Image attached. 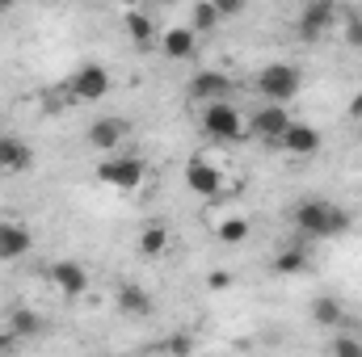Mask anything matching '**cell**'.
<instances>
[{
	"label": "cell",
	"instance_id": "1",
	"mask_svg": "<svg viewBox=\"0 0 362 357\" xmlns=\"http://www.w3.org/2000/svg\"><path fill=\"white\" fill-rule=\"evenodd\" d=\"M291 227L303 244L312 240H337L350 231V210H341L333 198H320V193H308L291 206Z\"/></svg>",
	"mask_w": 362,
	"mask_h": 357
},
{
	"label": "cell",
	"instance_id": "2",
	"mask_svg": "<svg viewBox=\"0 0 362 357\" xmlns=\"http://www.w3.org/2000/svg\"><path fill=\"white\" fill-rule=\"evenodd\" d=\"M198 126H202V135H206L215 147H232V143H245V139H249V114H245L236 101L202 105V109H198Z\"/></svg>",
	"mask_w": 362,
	"mask_h": 357
},
{
	"label": "cell",
	"instance_id": "3",
	"mask_svg": "<svg viewBox=\"0 0 362 357\" xmlns=\"http://www.w3.org/2000/svg\"><path fill=\"white\" fill-rule=\"evenodd\" d=\"M93 177L101 181L105 189H114V193H139L152 181V173H148V160H139L131 152H114V156H101L97 160Z\"/></svg>",
	"mask_w": 362,
	"mask_h": 357
},
{
	"label": "cell",
	"instance_id": "4",
	"mask_svg": "<svg viewBox=\"0 0 362 357\" xmlns=\"http://www.w3.org/2000/svg\"><path fill=\"white\" fill-rule=\"evenodd\" d=\"M253 89L266 105H291L299 89H303V72L286 59H274V63H262L257 76H253Z\"/></svg>",
	"mask_w": 362,
	"mask_h": 357
},
{
	"label": "cell",
	"instance_id": "5",
	"mask_svg": "<svg viewBox=\"0 0 362 357\" xmlns=\"http://www.w3.org/2000/svg\"><path fill=\"white\" fill-rule=\"evenodd\" d=\"M110 89H114V76H110L101 63H81V68L68 76L64 97H68L72 105H93V101H105Z\"/></svg>",
	"mask_w": 362,
	"mask_h": 357
},
{
	"label": "cell",
	"instance_id": "6",
	"mask_svg": "<svg viewBox=\"0 0 362 357\" xmlns=\"http://www.w3.org/2000/svg\"><path fill=\"white\" fill-rule=\"evenodd\" d=\"M291 122H295L291 105H266V101H262V105L249 109V139L278 147V139L291 131Z\"/></svg>",
	"mask_w": 362,
	"mask_h": 357
},
{
	"label": "cell",
	"instance_id": "7",
	"mask_svg": "<svg viewBox=\"0 0 362 357\" xmlns=\"http://www.w3.org/2000/svg\"><path fill=\"white\" fill-rule=\"evenodd\" d=\"M47 286L64 298V303H72V298H85L93 286V273L89 265H81V261H51L47 265Z\"/></svg>",
	"mask_w": 362,
	"mask_h": 357
},
{
	"label": "cell",
	"instance_id": "8",
	"mask_svg": "<svg viewBox=\"0 0 362 357\" xmlns=\"http://www.w3.org/2000/svg\"><path fill=\"white\" fill-rule=\"evenodd\" d=\"M185 92H189V101H198V105H215V101H232L236 85H232V76H228L223 68H198V72L189 76Z\"/></svg>",
	"mask_w": 362,
	"mask_h": 357
},
{
	"label": "cell",
	"instance_id": "9",
	"mask_svg": "<svg viewBox=\"0 0 362 357\" xmlns=\"http://www.w3.org/2000/svg\"><path fill=\"white\" fill-rule=\"evenodd\" d=\"M114 311L127 320H148V315H156V294L139 282H122L114 290Z\"/></svg>",
	"mask_w": 362,
	"mask_h": 357
},
{
	"label": "cell",
	"instance_id": "10",
	"mask_svg": "<svg viewBox=\"0 0 362 357\" xmlns=\"http://www.w3.org/2000/svg\"><path fill=\"white\" fill-rule=\"evenodd\" d=\"M198 42H202V38H198V34L181 21V25H165V30H160L156 51H160L169 63H189V59L198 55Z\"/></svg>",
	"mask_w": 362,
	"mask_h": 357
},
{
	"label": "cell",
	"instance_id": "11",
	"mask_svg": "<svg viewBox=\"0 0 362 357\" xmlns=\"http://www.w3.org/2000/svg\"><path fill=\"white\" fill-rule=\"evenodd\" d=\"M122 30H127V38H131V47L135 51H152L156 42H160V21L148 13V8H127L122 13Z\"/></svg>",
	"mask_w": 362,
	"mask_h": 357
},
{
	"label": "cell",
	"instance_id": "12",
	"mask_svg": "<svg viewBox=\"0 0 362 357\" xmlns=\"http://www.w3.org/2000/svg\"><path fill=\"white\" fill-rule=\"evenodd\" d=\"M325 147V135L312 126V122H291V131L278 139V152H286V156H295V160H308V156H316Z\"/></svg>",
	"mask_w": 362,
	"mask_h": 357
},
{
	"label": "cell",
	"instance_id": "13",
	"mask_svg": "<svg viewBox=\"0 0 362 357\" xmlns=\"http://www.w3.org/2000/svg\"><path fill=\"white\" fill-rule=\"evenodd\" d=\"M131 135V126H127V118H114V114H105V118H97L89 126V147L93 152H101V156H114L118 147H122V139Z\"/></svg>",
	"mask_w": 362,
	"mask_h": 357
},
{
	"label": "cell",
	"instance_id": "14",
	"mask_svg": "<svg viewBox=\"0 0 362 357\" xmlns=\"http://www.w3.org/2000/svg\"><path fill=\"white\" fill-rule=\"evenodd\" d=\"M333 21H337V8L333 4H308L295 17V34L303 42H320L325 34H333Z\"/></svg>",
	"mask_w": 362,
	"mask_h": 357
},
{
	"label": "cell",
	"instance_id": "15",
	"mask_svg": "<svg viewBox=\"0 0 362 357\" xmlns=\"http://www.w3.org/2000/svg\"><path fill=\"white\" fill-rule=\"evenodd\" d=\"M34 169V147L21 135H0V173L4 177H21Z\"/></svg>",
	"mask_w": 362,
	"mask_h": 357
},
{
	"label": "cell",
	"instance_id": "16",
	"mask_svg": "<svg viewBox=\"0 0 362 357\" xmlns=\"http://www.w3.org/2000/svg\"><path fill=\"white\" fill-rule=\"evenodd\" d=\"M30 248H34V231L17 219H4L0 223V261H21Z\"/></svg>",
	"mask_w": 362,
	"mask_h": 357
},
{
	"label": "cell",
	"instance_id": "17",
	"mask_svg": "<svg viewBox=\"0 0 362 357\" xmlns=\"http://www.w3.org/2000/svg\"><path fill=\"white\" fill-rule=\"evenodd\" d=\"M8 337L13 341H38V337H47V315H38L34 307H13L8 311Z\"/></svg>",
	"mask_w": 362,
	"mask_h": 357
},
{
	"label": "cell",
	"instance_id": "18",
	"mask_svg": "<svg viewBox=\"0 0 362 357\" xmlns=\"http://www.w3.org/2000/svg\"><path fill=\"white\" fill-rule=\"evenodd\" d=\"M249 236H253V219H249V214H219V219H215V240H219V244L236 248V244H245Z\"/></svg>",
	"mask_w": 362,
	"mask_h": 357
},
{
	"label": "cell",
	"instance_id": "19",
	"mask_svg": "<svg viewBox=\"0 0 362 357\" xmlns=\"http://www.w3.org/2000/svg\"><path fill=\"white\" fill-rule=\"evenodd\" d=\"M169 244H173V236H169V227H165V223H144V227H139V240H135L139 257L156 261V257H165V253H169Z\"/></svg>",
	"mask_w": 362,
	"mask_h": 357
},
{
	"label": "cell",
	"instance_id": "20",
	"mask_svg": "<svg viewBox=\"0 0 362 357\" xmlns=\"http://www.w3.org/2000/svg\"><path fill=\"white\" fill-rule=\"evenodd\" d=\"M312 324H316V328H329V332H341V328H346V307H341V298L320 294V298L312 303Z\"/></svg>",
	"mask_w": 362,
	"mask_h": 357
},
{
	"label": "cell",
	"instance_id": "21",
	"mask_svg": "<svg viewBox=\"0 0 362 357\" xmlns=\"http://www.w3.org/2000/svg\"><path fill=\"white\" fill-rule=\"evenodd\" d=\"M219 21H223V17H219L215 0H198V4H189V8H185V25H189L198 38H202V34H215V30H219Z\"/></svg>",
	"mask_w": 362,
	"mask_h": 357
},
{
	"label": "cell",
	"instance_id": "22",
	"mask_svg": "<svg viewBox=\"0 0 362 357\" xmlns=\"http://www.w3.org/2000/svg\"><path fill=\"white\" fill-rule=\"evenodd\" d=\"M308 265H312V253H308V244H303V240L282 244V248H278V257H274V269H278V273H303Z\"/></svg>",
	"mask_w": 362,
	"mask_h": 357
},
{
	"label": "cell",
	"instance_id": "23",
	"mask_svg": "<svg viewBox=\"0 0 362 357\" xmlns=\"http://www.w3.org/2000/svg\"><path fill=\"white\" fill-rule=\"evenodd\" d=\"M333 30L350 42V47H362V13H346V8H337V21H333Z\"/></svg>",
	"mask_w": 362,
	"mask_h": 357
},
{
	"label": "cell",
	"instance_id": "24",
	"mask_svg": "<svg viewBox=\"0 0 362 357\" xmlns=\"http://www.w3.org/2000/svg\"><path fill=\"white\" fill-rule=\"evenodd\" d=\"M329 357H362V337H354V332H337L333 341H329Z\"/></svg>",
	"mask_w": 362,
	"mask_h": 357
},
{
	"label": "cell",
	"instance_id": "25",
	"mask_svg": "<svg viewBox=\"0 0 362 357\" xmlns=\"http://www.w3.org/2000/svg\"><path fill=\"white\" fill-rule=\"evenodd\" d=\"M169 353H173V357H189V353H194V337H185V332H177V337L169 341Z\"/></svg>",
	"mask_w": 362,
	"mask_h": 357
},
{
	"label": "cell",
	"instance_id": "26",
	"mask_svg": "<svg viewBox=\"0 0 362 357\" xmlns=\"http://www.w3.org/2000/svg\"><path fill=\"white\" fill-rule=\"evenodd\" d=\"M228 282H232V277H228V273H211V277H206V290H223V286H228Z\"/></svg>",
	"mask_w": 362,
	"mask_h": 357
},
{
	"label": "cell",
	"instance_id": "27",
	"mask_svg": "<svg viewBox=\"0 0 362 357\" xmlns=\"http://www.w3.org/2000/svg\"><path fill=\"white\" fill-rule=\"evenodd\" d=\"M13 349V337H8V328H0V357Z\"/></svg>",
	"mask_w": 362,
	"mask_h": 357
},
{
	"label": "cell",
	"instance_id": "28",
	"mask_svg": "<svg viewBox=\"0 0 362 357\" xmlns=\"http://www.w3.org/2000/svg\"><path fill=\"white\" fill-rule=\"evenodd\" d=\"M350 114H354V118H362V92L354 97V101H350Z\"/></svg>",
	"mask_w": 362,
	"mask_h": 357
}]
</instances>
